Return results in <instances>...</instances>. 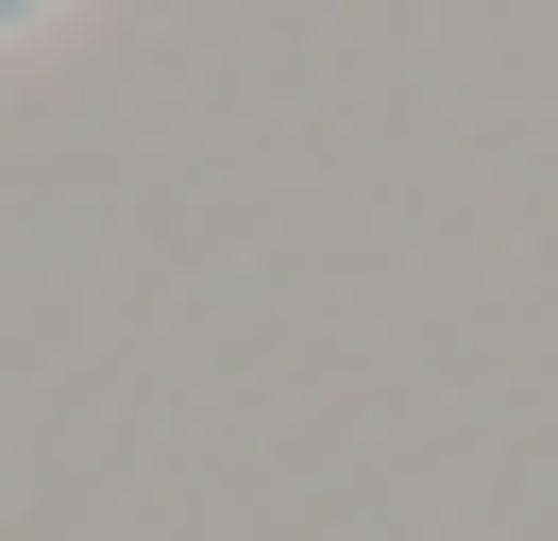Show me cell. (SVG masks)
<instances>
[{
  "label": "cell",
  "mask_w": 558,
  "mask_h": 541,
  "mask_svg": "<svg viewBox=\"0 0 558 541\" xmlns=\"http://www.w3.org/2000/svg\"><path fill=\"white\" fill-rule=\"evenodd\" d=\"M35 17H51V0H0V51H17V34H35Z\"/></svg>",
  "instance_id": "obj_1"
}]
</instances>
